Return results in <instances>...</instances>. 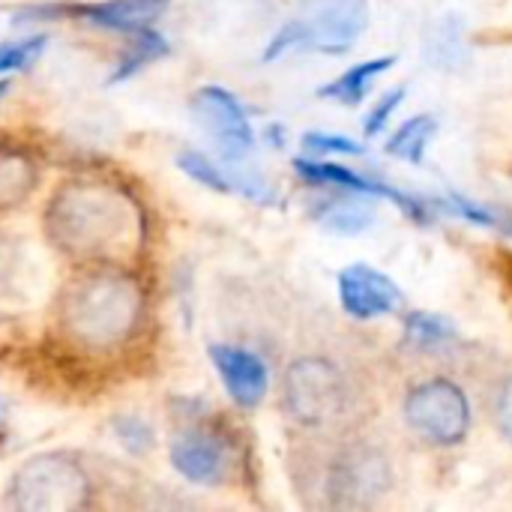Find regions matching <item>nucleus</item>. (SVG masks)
<instances>
[{
    "mask_svg": "<svg viewBox=\"0 0 512 512\" xmlns=\"http://www.w3.org/2000/svg\"><path fill=\"white\" fill-rule=\"evenodd\" d=\"M48 240L84 261H120L144 240V213L117 183L78 177L63 183L45 210Z\"/></svg>",
    "mask_w": 512,
    "mask_h": 512,
    "instance_id": "nucleus-1",
    "label": "nucleus"
},
{
    "mask_svg": "<svg viewBox=\"0 0 512 512\" xmlns=\"http://www.w3.org/2000/svg\"><path fill=\"white\" fill-rule=\"evenodd\" d=\"M147 315L138 276L120 267H96L75 276L57 303L63 339L84 354H111L129 345Z\"/></svg>",
    "mask_w": 512,
    "mask_h": 512,
    "instance_id": "nucleus-2",
    "label": "nucleus"
},
{
    "mask_svg": "<svg viewBox=\"0 0 512 512\" xmlns=\"http://www.w3.org/2000/svg\"><path fill=\"white\" fill-rule=\"evenodd\" d=\"M93 498L90 474L69 453H42L9 480L6 507L21 512L84 510Z\"/></svg>",
    "mask_w": 512,
    "mask_h": 512,
    "instance_id": "nucleus-3",
    "label": "nucleus"
},
{
    "mask_svg": "<svg viewBox=\"0 0 512 512\" xmlns=\"http://www.w3.org/2000/svg\"><path fill=\"white\" fill-rule=\"evenodd\" d=\"M405 420L429 444L459 447L471 432V405L453 381L435 378L408 393Z\"/></svg>",
    "mask_w": 512,
    "mask_h": 512,
    "instance_id": "nucleus-4",
    "label": "nucleus"
},
{
    "mask_svg": "<svg viewBox=\"0 0 512 512\" xmlns=\"http://www.w3.org/2000/svg\"><path fill=\"white\" fill-rule=\"evenodd\" d=\"M345 402V378L333 363L321 357H303L288 369L285 408L297 423L321 429L345 411Z\"/></svg>",
    "mask_w": 512,
    "mask_h": 512,
    "instance_id": "nucleus-5",
    "label": "nucleus"
},
{
    "mask_svg": "<svg viewBox=\"0 0 512 512\" xmlns=\"http://www.w3.org/2000/svg\"><path fill=\"white\" fill-rule=\"evenodd\" d=\"M294 27L300 48L348 54L369 27V0H300Z\"/></svg>",
    "mask_w": 512,
    "mask_h": 512,
    "instance_id": "nucleus-6",
    "label": "nucleus"
},
{
    "mask_svg": "<svg viewBox=\"0 0 512 512\" xmlns=\"http://www.w3.org/2000/svg\"><path fill=\"white\" fill-rule=\"evenodd\" d=\"M171 468L192 486H222L231 477V447L222 435L204 426H189L174 435Z\"/></svg>",
    "mask_w": 512,
    "mask_h": 512,
    "instance_id": "nucleus-7",
    "label": "nucleus"
},
{
    "mask_svg": "<svg viewBox=\"0 0 512 512\" xmlns=\"http://www.w3.org/2000/svg\"><path fill=\"white\" fill-rule=\"evenodd\" d=\"M297 174L306 180V183H315V186H336V189H345V192H360L372 201L378 198H387L393 201L408 219L420 222V225H429L432 222V198H420V195H411V192H402L378 177H366V174H357L345 165H333V162H312V159H297L294 162Z\"/></svg>",
    "mask_w": 512,
    "mask_h": 512,
    "instance_id": "nucleus-8",
    "label": "nucleus"
},
{
    "mask_svg": "<svg viewBox=\"0 0 512 512\" xmlns=\"http://www.w3.org/2000/svg\"><path fill=\"white\" fill-rule=\"evenodd\" d=\"M192 114L228 159H243L255 147L252 123L243 105L225 87H201L192 96Z\"/></svg>",
    "mask_w": 512,
    "mask_h": 512,
    "instance_id": "nucleus-9",
    "label": "nucleus"
},
{
    "mask_svg": "<svg viewBox=\"0 0 512 512\" xmlns=\"http://www.w3.org/2000/svg\"><path fill=\"white\" fill-rule=\"evenodd\" d=\"M339 300L351 318L372 321L402 306V288L369 264H351L339 273Z\"/></svg>",
    "mask_w": 512,
    "mask_h": 512,
    "instance_id": "nucleus-10",
    "label": "nucleus"
},
{
    "mask_svg": "<svg viewBox=\"0 0 512 512\" xmlns=\"http://www.w3.org/2000/svg\"><path fill=\"white\" fill-rule=\"evenodd\" d=\"M207 354L222 387L240 408H258L264 402L270 375H267V363L255 351L219 342V345H210Z\"/></svg>",
    "mask_w": 512,
    "mask_h": 512,
    "instance_id": "nucleus-11",
    "label": "nucleus"
},
{
    "mask_svg": "<svg viewBox=\"0 0 512 512\" xmlns=\"http://www.w3.org/2000/svg\"><path fill=\"white\" fill-rule=\"evenodd\" d=\"M390 483V474H387V462L372 453V450H354L348 453L336 471H333V492L342 495L348 504H363V501H372V495L384 492Z\"/></svg>",
    "mask_w": 512,
    "mask_h": 512,
    "instance_id": "nucleus-12",
    "label": "nucleus"
},
{
    "mask_svg": "<svg viewBox=\"0 0 512 512\" xmlns=\"http://www.w3.org/2000/svg\"><path fill=\"white\" fill-rule=\"evenodd\" d=\"M171 0H102L90 6H78V15L93 21L96 27L117 30V33H135L141 27H150Z\"/></svg>",
    "mask_w": 512,
    "mask_h": 512,
    "instance_id": "nucleus-13",
    "label": "nucleus"
},
{
    "mask_svg": "<svg viewBox=\"0 0 512 512\" xmlns=\"http://www.w3.org/2000/svg\"><path fill=\"white\" fill-rule=\"evenodd\" d=\"M315 222L330 231V234H342V237H354L372 228L375 222V210L366 201V195L351 192L348 198H327L318 204L315 210Z\"/></svg>",
    "mask_w": 512,
    "mask_h": 512,
    "instance_id": "nucleus-14",
    "label": "nucleus"
},
{
    "mask_svg": "<svg viewBox=\"0 0 512 512\" xmlns=\"http://www.w3.org/2000/svg\"><path fill=\"white\" fill-rule=\"evenodd\" d=\"M396 54H381V57H372V60H363L357 66H351L348 72H342L336 81L324 84L318 90V96L324 99H336L342 105H360L366 99V93L372 90V84L378 81V75L390 72L396 66Z\"/></svg>",
    "mask_w": 512,
    "mask_h": 512,
    "instance_id": "nucleus-15",
    "label": "nucleus"
},
{
    "mask_svg": "<svg viewBox=\"0 0 512 512\" xmlns=\"http://www.w3.org/2000/svg\"><path fill=\"white\" fill-rule=\"evenodd\" d=\"M39 171L27 150L0 144V207L21 204L36 189Z\"/></svg>",
    "mask_w": 512,
    "mask_h": 512,
    "instance_id": "nucleus-16",
    "label": "nucleus"
},
{
    "mask_svg": "<svg viewBox=\"0 0 512 512\" xmlns=\"http://www.w3.org/2000/svg\"><path fill=\"white\" fill-rule=\"evenodd\" d=\"M165 54H168V42L162 39V33H156L153 27H141V30H135V33H132L129 48L120 54V60H117L114 72L108 75V84H120V81H126V78L138 75L144 66H150L153 60H159V57H165Z\"/></svg>",
    "mask_w": 512,
    "mask_h": 512,
    "instance_id": "nucleus-17",
    "label": "nucleus"
},
{
    "mask_svg": "<svg viewBox=\"0 0 512 512\" xmlns=\"http://www.w3.org/2000/svg\"><path fill=\"white\" fill-rule=\"evenodd\" d=\"M435 129H438V120L432 114H417L411 120H405L387 141V153L396 156V159H405L411 165H420L423 156H426V147L429 141L435 138Z\"/></svg>",
    "mask_w": 512,
    "mask_h": 512,
    "instance_id": "nucleus-18",
    "label": "nucleus"
},
{
    "mask_svg": "<svg viewBox=\"0 0 512 512\" xmlns=\"http://www.w3.org/2000/svg\"><path fill=\"white\" fill-rule=\"evenodd\" d=\"M432 207L456 216V219H465L468 225H480V228H495V231H512V219L507 210L501 207H489L483 201H474V198H465L459 192H450V195H441V198H432Z\"/></svg>",
    "mask_w": 512,
    "mask_h": 512,
    "instance_id": "nucleus-19",
    "label": "nucleus"
},
{
    "mask_svg": "<svg viewBox=\"0 0 512 512\" xmlns=\"http://www.w3.org/2000/svg\"><path fill=\"white\" fill-rule=\"evenodd\" d=\"M456 339V327L450 318L435 315V312H411L405 318V342L420 348V351H432V348H444Z\"/></svg>",
    "mask_w": 512,
    "mask_h": 512,
    "instance_id": "nucleus-20",
    "label": "nucleus"
},
{
    "mask_svg": "<svg viewBox=\"0 0 512 512\" xmlns=\"http://www.w3.org/2000/svg\"><path fill=\"white\" fill-rule=\"evenodd\" d=\"M177 165L186 177H192L195 183L213 189V192H231V180H228V168L213 162L210 156L198 153V150H183L177 156Z\"/></svg>",
    "mask_w": 512,
    "mask_h": 512,
    "instance_id": "nucleus-21",
    "label": "nucleus"
},
{
    "mask_svg": "<svg viewBox=\"0 0 512 512\" xmlns=\"http://www.w3.org/2000/svg\"><path fill=\"white\" fill-rule=\"evenodd\" d=\"M45 48H48V33H33V36H24V39L0 42V75L33 66L42 57Z\"/></svg>",
    "mask_w": 512,
    "mask_h": 512,
    "instance_id": "nucleus-22",
    "label": "nucleus"
},
{
    "mask_svg": "<svg viewBox=\"0 0 512 512\" xmlns=\"http://www.w3.org/2000/svg\"><path fill=\"white\" fill-rule=\"evenodd\" d=\"M303 150L306 153H315V156H363L366 147L354 138H345V135H330V132H306L303 135Z\"/></svg>",
    "mask_w": 512,
    "mask_h": 512,
    "instance_id": "nucleus-23",
    "label": "nucleus"
},
{
    "mask_svg": "<svg viewBox=\"0 0 512 512\" xmlns=\"http://www.w3.org/2000/svg\"><path fill=\"white\" fill-rule=\"evenodd\" d=\"M405 87H396V90H390V93H384L375 105H372V111L366 114V120H363V132L372 138V135H378V132H384V126L390 123V117L396 114V108L402 105V99H405Z\"/></svg>",
    "mask_w": 512,
    "mask_h": 512,
    "instance_id": "nucleus-24",
    "label": "nucleus"
},
{
    "mask_svg": "<svg viewBox=\"0 0 512 512\" xmlns=\"http://www.w3.org/2000/svg\"><path fill=\"white\" fill-rule=\"evenodd\" d=\"M114 429H117V438L123 441V447L132 453H147L153 447V429L138 417H120Z\"/></svg>",
    "mask_w": 512,
    "mask_h": 512,
    "instance_id": "nucleus-25",
    "label": "nucleus"
},
{
    "mask_svg": "<svg viewBox=\"0 0 512 512\" xmlns=\"http://www.w3.org/2000/svg\"><path fill=\"white\" fill-rule=\"evenodd\" d=\"M495 417H498V429H501V435H504V438L512 444V375L507 378V384L501 387V393H498Z\"/></svg>",
    "mask_w": 512,
    "mask_h": 512,
    "instance_id": "nucleus-26",
    "label": "nucleus"
}]
</instances>
